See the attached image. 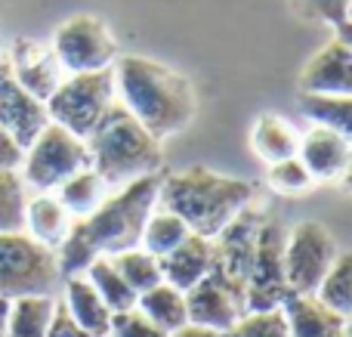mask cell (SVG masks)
Masks as SVG:
<instances>
[{
	"label": "cell",
	"instance_id": "6da1fadb",
	"mask_svg": "<svg viewBox=\"0 0 352 337\" xmlns=\"http://www.w3.org/2000/svg\"><path fill=\"white\" fill-rule=\"evenodd\" d=\"M161 173H148L127 186H118L90 217L74 220L65 241L56 248L59 276H84L96 257H115L121 251L140 248L142 226L158 204Z\"/></svg>",
	"mask_w": 352,
	"mask_h": 337
},
{
	"label": "cell",
	"instance_id": "7a4b0ae2",
	"mask_svg": "<svg viewBox=\"0 0 352 337\" xmlns=\"http://www.w3.org/2000/svg\"><path fill=\"white\" fill-rule=\"evenodd\" d=\"M115 72V99L155 136L179 133L195 118V90L186 74L146 56H121Z\"/></svg>",
	"mask_w": 352,
	"mask_h": 337
},
{
	"label": "cell",
	"instance_id": "3957f363",
	"mask_svg": "<svg viewBox=\"0 0 352 337\" xmlns=\"http://www.w3.org/2000/svg\"><path fill=\"white\" fill-rule=\"evenodd\" d=\"M250 202H254V186L248 180L223 177L207 167L161 173L158 208L176 214L195 235L204 239H217Z\"/></svg>",
	"mask_w": 352,
	"mask_h": 337
},
{
	"label": "cell",
	"instance_id": "277c9868",
	"mask_svg": "<svg viewBox=\"0 0 352 337\" xmlns=\"http://www.w3.org/2000/svg\"><path fill=\"white\" fill-rule=\"evenodd\" d=\"M84 142L90 152V167L109 183V189L127 186L148 173H161V140H155L118 99Z\"/></svg>",
	"mask_w": 352,
	"mask_h": 337
},
{
	"label": "cell",
	"instance_id": "5b68a950",
	"mask_svg": "<svg viewBox=\"0 0 352 337\" xmlns=\"http://www.w3.org/2000/svg\"><path fill=\"white\" fill-rule=\"evenodd\" d=\"M111 102H115V72L102 68V72L65 74L43 105L53 124L87 140L93 127L102 121V115L111 109Z\"/></svg>",
	"mask_w": 352,
	"mask_h": 337
},
{
	"label": "cell",
	"instance_id": "8992f818",
	"mask_svg": "<svg viewBox=\"0 0 352 337\" xmlns=\"http://www.w3.org/2000/svg\"><path fill=\"white\" fill-rule=\"evenodd\" d=\"M62 285L56 251L34 241L25 229L0 232V297L53 294Z\"/></svg>",
	"mask_w": 352,
	"mask_h": 337
},
{
	"label": "cell",
	"instance_id": "52a82bcc",
	"mask_svg": "<svg viewBox=\"0 0 352 337\" xmlns=\"http://www.w3.org/2000/svg\"><path fill=\"white\" fill-rule=\"evenodd\" d=\"M84 167H90L87 142L50 121L37 133V140L25 149V161L19 167V173H22L25 186H31V189L53 192L56 186H62L68 177H74Z\"/></svg>",
	"mask_w": 352,
	"mask_h": 337
},
{
	"label": "cell",
	"instance_id": "ba28073f",
	"mask_svg": "<svg viewBox=\"0 0 352 337\" xmlns=\"http://www.w3.org/2000/svg\"><path fill=\"white\" fill-rule=\"evenodd\" d=\"M337 248L334 235L318 220H303L285 235V279L291 294H316L322 279L334 266Z\"/></svg>",
	"mask_w": 352,
	"mask_h": 337
},
{
	"label": "cell",
	"instance_id": "9c48e42d",
	"mask_svg": "<svg viewBox=\"0 0 352 337\" xmlns=\"http://www.w3.org/2000/svg\"><path fill=\"white\" fill-rule=\"evenodd\" d=\"M285 226L278 220H266L263 217L260 232H256V251L254 263H250L248 291H244V303L248 313H263V309H278L285 303L287 279H285Z\"/></svg>",
	"mask_w": 352,
	"mask_h": 337
},
{
	"label": "cell",
	"instance_id": "30bf717a",
	"mask_svg": "<svg viewBox=\"0 0 352 337\" xmlns=\"http://www.w3.org/2000/svg\"><path fill=\"white\" fill-rule=\"evenodd\" d=\"M260 223H263V214L248 204L217 239H210V248H213L210 276L217 282H223L241 303H244V291H248V276H250V263H254ZM244 309H248V303H244Z\"/></svg>",
	"mask_w": 352,
	"mask_h": 337
},
{
	"label": "cell",
	"instance_id": "8fae6325",
	"mask_svg": "<svg viewBox=\"0 0 352 337\" xmlns=\"http://www.w3.org/2000/svg\"><path fill=\"white\" fill-rule=\"evenodd\" d=\"M53 53L65 74L102 72L115 65L118 43L105 22H99L96 16H72L56 28Z\"/></svg>",
	"mask_w": 352,
	"mask_h": 337
},
{
	"label": "cell",
	"instance_id": "7c38bea8",
	"mask_svg": "<svg viewBox=\"0 0 352 337\" xmlns=\"http://www.w3.org/2000/svg\"><path fill=\"white\" fill-rule=\"evenodd\" d=\"M47 124H50L47 105L37 96H31V93L12 78L6 59H0V127L22 149H28Z\"/></svg>",
	"mask_w": 352,
	"mask_h": 337
},
{
	"label": "cell",
	"instance_id": "4fadbf2b",
	"mask_svg": "<svg viewBox=\"0 0 352 337\" xmlns=\"http://www.w3.org/2000/svg\"><path fill=\"white\" fill-rule=\"evenodd\" d=\"M3 59H6V65H10L12 78H16L31 96L41 99V102H47L56 87L62 84V78H65V68L59 65L53 47L28 41V37H16Z\"/></svg>",
	"mask_w": 352,
	"mask_h": 337
},
{
	"label": "cell",
	"instance_id": "5bb4252c",
	"mask_svg": "<svg viewBox=\"0 0 352 337\" xmlns=\"http://www.w3.org/2000/svg\"><path fill=\"white\" fill-rule=\"evenodd\" d=\"M182 294H186L188 322H192V325H201V328H210V331H219V334L229 331V328L248 313L244 303L238 301L223 282H217L210 272H207L198 285L182 291Z\"/></svg>",
	"mask_w": 352,
	"mask_h": 337
},
{
	"label": "cell",
	"instance_id": "9a60e30c",
	"mask_svg": "<svg viewBox=\"0 0 352 337\" xmlns=\"http://www.w3.org/2000/svg\"><path fill=\"white\" fill-rule=\"evenodd\" d=\"M297 158L303 161V167L309 171L312 180L318 183H334V180L346 177L349 161H352V146L346 133H337L331 127H316L306 130L300 136Z\"/></svg>",
	"mask_w": 352,
	"mask_h": 337
},
{
	"label": "cell",
	"instance_id": "2e32d148",
	"mask_svg": "<svg viewBox=\"0 0 352 337\" xmlns=\"http://www.w3.org/2000/svg\"><path fill=\"white\" fill-rule=\"evenodd\" d=\"M303 93H340L352 96V47L346 37H331L300 74Z\"/></svg>",
	"mask_w": 352,
	"mask_h": 337
},
{
	"label": "cell",
	"instance_id": "e0dca14e",
	"mask_svg": "<svg viewBox=\"0 0 352 337\" xmlns=\"http://www.w3.org/2000/svg\"><path fill=\"white\" fill-rule=\"evenodd\" d=\"M281 313L287 337H349V316L328 309L316 294H287Z\"/></svg>",
	"mask_w": 352,
	"mask_h": 337
},
{
	"label": "cell",
	"instance_id": "ac0fdd59",
	"mask_svg": "<svg viewBox=\"0 0 352 337\" xmlns=\"http://www.w3.org/2000/svg\"><path fill=\"white\" fill-rule=\"evenodd\" d=\"M210 260H213L210 239L192 232L170 254H164L158 263H161V276H164L167 285H173L176 291H188L192 285H198L210 272Z\"/></svg>",
	"mask_w": 352,
	"mask_h": 337
},
{
	"label": "cell",
	"instance_id": "d6986e66",
	"mask_svg": "<svg viewBox=\"0 0 352 337\" xmlns=\"http://www.w3.org/2000/svg\"><path fill=\"white\" fill-rule=\"evenodd\" d=\"M72 223H74L72 214L62 208L56 192H37V195H28V202H25V226L22 229L34 241L53 248V251L65 241Z\"/></svg>",
	"mask_w": 352,
	"mask_h": 337
},
{
	"label": "cell",
	"instance_id": "ffe728a7",
	"mask_svg": "<svg viewBox=\"0 0 352 337\" xmlns=\"http://www.w3.org/2000/svg\"><path fill=\"white\" fill-rule=\"evenodd\" d=\"M62 285H65V301H62V307L72 316L74 325L90 337L109 334L111 309L105 307V301L96 294V288L87 282V276H68V279H62Z\"/></svg>",
	"mask_w": 352,
	"mask_h": 337
},
{
	"label": "cell",
	"instance_id": "44dd1931",
	"mask_svg": "<svg viewBox=\"0 0 352 337\" xmlns=\"http://www.w3.org/2000/svg\"><path fill=\"white\" fill-rule=\"evenodd\" d=\"M53 192L62 202V208L72 214V220H84V217H90L109 198V183L93 167H84L74 177H68L62 186H56Z\"/></svg>",
	"mask_w": 352,
	"mask_h": 337
},
{
	"label": "cell",
	"instance_id": "7402d4cb",
	"mask_svg": "<svg viewBox=\"0 0 352 337\" xmlns=\"http://www.w3.org/2000/svg\"><path fill=\"white\" fill-rule=\"evenodd\" d=\"M136 309H140L146 319H152L161 331L173 334L176 328L188 325V316H186V294L176 291L173 285L158 282L155 288L142 291L136 297Z\"/></svg>",
	"mask_w": 352,
	"mask_h": 337
},
{
	"label": "cell",
	"instance_id": "603a6c76",
	"mask_svg": "<svg viewBox=\"0 0 352 337\" xmlns=\"http://www.w3.org/2000/svg\"><path fill=\"white\" fill-rule=\"evenodd\" d=\"M250 142H254V152L260 155L266 164H275L281 158H294L300 149V133L278 115H260L254 124V133H250Z\"/></svg>",
	"mask_w": 352,
	"mask_h": 337
},
{
	"label": "cell",
	"instance_id": "cb8c5ba5",
	"mask_svg": "<svg viewBox=\"0 0 352 337\" xmlns=\"http://www.w3.org/2000/svg\"><path fill=\"white\" fill-rule=\"evenodd\" d=\"M56 301L53 294H28L10 303L6 337H47L53 325Z\"/></svg>",
	"mask_w": 352,
	"mask_h": 337
},
{
	"label": "cell",
	"instance_id": "d4e9b609",
	"mask_svg": "<svg viewBox=\"0 0 352 337\" xmlns=\"http://www.w3.org/2000/svg\"><path fill=\"white\" fill-rule=\"evenodd\" d=\"M300 109L316 127L352 133V96L340 93H300Z\"/></svg>",
	"mask_w": 352,
	"mask_h": 337
},
{
	"label": "cell",
	"instance_id": "484cf974",
	"mask_svg": "<svg viewBox=\"0 0 352 337\" xmlns=\"http://www.w3.org/2000/svg\"><path fill=\"white\" fill-rule=\"evenodd\" d=\"M87 282L96 288V294L105 301V307L111 313H121V309H133L136 307V291L124 282V276L118 272V266L111 263V257H96L90 266L84 270Z\"/></svg>",
	"mask_w": 352,
	"mask_h": 337
},
{
	"label": "cell",
	"instance_id": "4316f807",
	"mask_svg": "<svg viewBox=\"0 0 352 337\" xmlns=\"http://www.w3.org/2000/svg\"><path fill=\"white\" fill-rule=\"evenodd\" d=\"M188 235H192V229H188L176 214H170V210H152L146 226H142L140 248L161 260L164 254H170L179 241H186Z\"/></svg>",
	"mask_w": 352,
	"mask_h": 337
},
{
	"label": "cell",
	"instance_id": "83f0119b",
	"mask_svg": "<svg viewBox=\"0 0 352 337\" xmlns=\"http://www.w3.org/2000/svg\"><path fill=\"white\" fill-rule=\"evenodd\" d=\"M316 297L340 316L352 313V254H343V251L337 254L334 266H331L328 276L316 288Z\"/></svg>",
	"mask_w": 352,
	"mask_h": 337
},
{
	"label": "cell",
	"instance_id": "f1b7e54d",
	"mask_svg": "<svg viewBox=\"0 0 352 337\" xmlns=\"http://www.w3.org/2000/svg\"><path fill=\"white\" fill-rule=\"evenodd\" d=\"M111 263L118 266V272L124 276V282L136 291V297H140L142 291L155 288L158 282H164L158 257H152V254L142 251V248H130V251L115 254V257H111Z\"/></svg>",
	"mask_w": 352,
	"mask_h": 337
},
{
	"label": "cell",
	"instance_id": "f546056e",
	"mask_svg": "<svg viewBox=\"0 0 352 337\" xmlns=\"http://www.w3.org/2000/svg\"><path fill=\"white\" fill-rule=\"evenodd\" d=\"M28 186L19 171H0V232H19L25 226Z\"/></svg>",
	"mask_w": 352,
	"mask_h": 337
},
{
	"label": "cell",
	"instance_id": "4dcf8cb0",
	"mask_svg": "<svg viewBox=\"0 0 352 337\" xmlns=\"http://www.w3.org/2000/svg\"><path fill=\"white\" fill-rule=\"evenodd\" d=\"M291 6L300 19L331 25L337 37L349 41V0H291Z\"/></svg>",
	"mask_w": 352,
	"mask_h": 337
},
{
	"label": "cell",
	"instance_id": "1f68e13d",
	"mask_svg": "<svg viewBox=\"0 0 352 337\" xmlns=\"http://www.w3.org/2000/svg\"><path fill=\"white\" fill-rule=\"evenodd\" d=\"M219 337H287L285 313L278 309H263V313H244L229 331Z\"/></svg>",
	"mask_w": 352,
	"mask_h": 337
},
{
	"label": "cell",
	"instance_id": "d6a6232c",
	"mask_svg": "<svg viewBox=\"0 0 352 337\" xmlns=\"http://www.w3.org/2000/svg\"><path fill=\"white\" fill-rule=\"evenodd\" d=\"M266 183L272 186L275 192H281V195H300V192H306L316 180L309 177L303 161L294 155V158H281V161H275V164H269Z\"/></svg>",
	"mask_w": 352,
	"mask_h": 337
},
{
	"label": "cell",
	"instance_id": "836d02e7",
	"mask_svg": "<svg viewBox=\"0 0 352 337\" xmlns=\"http://www.w3.org/2000/svg\"><path fill=\"white\" fill-rule=\"evenodd\" d=\"M105 337H170L167 331H161L152 319L140 313V309H121V313H111L109 322V334Z\"/></svg>",
	"mask_w": 352,
	"mask_h": 337
},
{
	"label": "cell",
	"instance_id": "e575fe53",
	"mask_svg": "<svg viewBox=\"0 0 352 337\" xmlns=\"http://www.w3.org/2000/svg\"><path fill=\"white\" fill-rule=\"evenodd\" d=\"M25 161V149L0 127V171H19Z\"/></svg>",
	"mask_w": 352,
	"mask_h": 337
},
{
	"label": "cell",
	"instance_id": "d590c367",
	"mask_svg": "<svg viewBox=\"0 0 352 337\" xmlns=\"http://www.w3.org/2000/svg\"><path fill=\"white\" fill-rule=\"evenodd\" d=\"M47 337H90V334L80 331V328L72 322V316L65 313V307H62V303H56L53 325H50V334Z\"/></svg>",
	"mask_w": 352,
	"mask_h": 337
},
{
	"label": "cell",
	"instance_id": "8d00e7d4",
	"mask_svg": "<svg viewBox=\"0 0 352 337\" xmlns=\"http://www.w3.org/2000/svg\"><path fill=\"white\" fill-rule=\"evenodd\" d=\"M170 337H219V331H210V328H201V325H182V328H176V331Z\"/></svg>",
	"mask_w": 352,
	"mask_h": 337
},
{
	"label": "cell",
	"instance_id": "74e56055",
	"mask_svg": "<svg viewBox=\"0 0 352 337\" xmlns=\"http://www.w3.org/2000/svg\"><path fill=\"white\" fill-rule=\"evenodd\" d=\"M10 297H0V337H6V322H10Z\"/></svg>",
	"mask_w": 352,
	"mask_h": 337
}]
</instances>
